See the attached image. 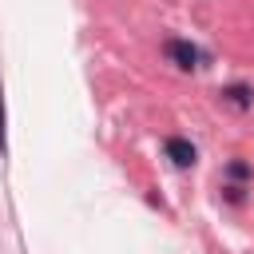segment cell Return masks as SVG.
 <instances>
[{"instance_id": "obj_1", "label": "cell", "mask_w": 254, "mask_h": 254, "mask_svg": "<svg viewBox=\"0 0 254 254\" xmlns=\"http://www.w3.org/2000/svg\"><path fill=\"white\" fill-rule=\"evenodd\" d=\"M163 52H167V60H171L175 67H183V71H194V67H198V60H202V52H198L190 40H179V36H175V40H167V44H163Z\"/></svg>"}, {"instance_id": "obj_2", "label": "cell", "mask_w": 254, "mask_h": 254, "mask_svg": "<svg viewBox=\"0 0 254 254\" xmlns=\"http://www.w3.org/2000/svg\"><path fill=\"white\" fill-rule=\"evenodd\" d=\"M163 151H167V159H171L179 171H187V167H194V163H198L194 143H190V139H183V135H171V139L163 143Z\"/></svg>"}, {"instance_id": "obj_3", "label": "cell", "mask_w": 254, "mask_h": 254, "mask_svg": "<svg viewBox=\"0 0 254 254\" xmlns=\"http://www.w3.org/2000/svg\"><path fill=\"white\" fill-rule=\"evenodd\" d=\"M222 95H226V99H230V103H234V107H242V111H246V107H250V103H254V91H250V87H246V83H230V87H226V91H222Z\"/></svg>"}, {"instance_id": "obj_4", "label": "cell", "mask_w": 254, "mask_h": 254, "mask_svg": "<svg viewBox=\"0 0 254 254\" xmlns=\"http://www.w3.org/2000/svg\"><path fill=\"white\" fill-rule=\"evenodd\" d=\"M0 155H8V107H4V79H0Z\"/></svg>"}, {"instance_id": "obj_5", "label": "cell", "mask_w": 254, "mask_h": 254, "mask_svg": "<svg viewBox=\"0 0 254 254\" xmlns=\"http://www.w3.org/2000/svg\"><path fill=\"white\" fill-rule=\"evenodd\" d=\"M226 175H230V179H234V183L242 187V183H246V179H250L254 171H250V163H242V159H234V163H226Z\"/></svg>"}]
</instances>
